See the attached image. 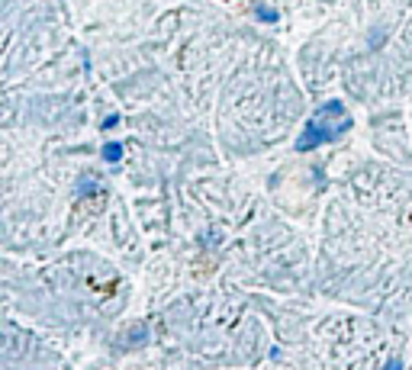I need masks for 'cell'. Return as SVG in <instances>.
<instances>
[{"mask_svg": "<svg viewBox=\"0 0 412 370\" xmlns=\"http://www.w3.org/2000/svg\"><path fill=\"white\" fill-rule=\"evenodd\" d=\"M348 126H352V116H348L345 103L342 100L322 103V107L310 116L303 135L297 139V152H312V148H319V145H329L338 135H345Z\"/></svg>", "mask_w": 412, "mask_h": 370, "instance_id": "cell-1", "label": "cell"}, {"mask_svg": "<svg viewBox=\"0 0 412 370\" xmlns=\"http://www.w3.org/2000/svg\"><path fill=\"white\" fill-rule=\"evenodd\" d=\"M103 158H107V162H120V158H122V145H120V142H110V145L103 148Z\"/></svg>", "mask_w": 412, "mask_h": 370, "instance_id": "cell-2", "label": "cell"}]
</instances>
